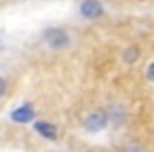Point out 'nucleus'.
<instances>
[{
  "label": "nucleus",
  "instance_id": "6e6552de",
  "mask_svg": "<svg viewBox=\"0 0 154 152\" xmlns=\"http://www.w3.org/2000/svg\"><path fill=\"white\" fill-rule=\"evenodd\" d=\"M146 78H148V82H152V85H154V59L146 66Z\"/></svg>",
  "mask_w": 154,
  "mask_h": 152
},
{
  "label": "nucleus",
  "instance_id": "f257e3e1",
  "mask_svg": "<svg viewBox=\"0 0 154 152\" xmlns=\"http://www.w3.org/2000/svg\"><path fill=\"white\" fill-rule=\"evenodd\" d=\"M42 42L49 51H66L72 47V34L61 26H51L42 32Z\"/></svg>",
  "mask_w": 154,
  "mask_h": 152
},
{
  "label": "nucleus",
  "instance_id": "0eeeda50",
  "mask_svg": "<svg viewBox=\"0 0 154 152\" xmlns=\"http://www.w3.org/2000/svg\"><path fill=\"white\" fill-rule=\"evenodd\" d=\"M7 93H9V82H7L5 76H0V99H5Z\"/></svg>",
  "mask_w": 154,
  "mask_h": 152
},
{
  "label": "nucleus",
  "instance_id": "39448f33",
  "mask_svg": "<svg viewBox=\"0 0 154 152\" xmlns=\"http://www.w3.org/2000/svg\"><path fill=\"white\" fill-rule=\"evenodd\" d=\"M32 125H34L36 135H40L42 139H51V141L59 139V129H57L55 123H49V120H34Z\"/></svg>",
  "mask_w": 154,
  "mask_h": 152
},
{
  "label": "nucleus",
  "instance_id": "20e7f679",
  "mask_svg": "<svg viewBox=\"0 0 154 152\" xmlns=\"http://www.w3.org/2000/svg\"><path fill=\"white\" fill-rule=\"evenodd\" d=\"M9 118H11L15 125H30V123L36 120V110H34V106H32L30 101H23V104H19L17 108L11 110Z\"/></svg>",
  "mask_w": 154,
  "mask_h": 152
},
{
  "label": "nucleus",
  "instance_id": "f03ea898",
  "mask_svg": "<svg viewBox=\"0 0 154 152\" xmlns=\"http://www.w3.org/2000/svg\"><path fill=\"white\" fill-rule=\"evenodd\" d=\"M106 15V7L101 0H80L78 2V17L85 21H97Z\"/></svg>",
  "mask_w": 154,
  "mask_h": 152
},
{
  "label": "nucleus",
  "instance_id": "1a4fd4ad",
  "mask_svg": "<svg viewBox=\"0 0 154 152\" xmlns=\"http://www.w3.org/2000/svg\"><path fill=\"white\" fill-rule=\"evenodd\" d=\"M122 152H146V150H143V146H139V144H127V146L122 148Z\"/></svg>",
  "mask_w": 154,
  "mask_h": 152
},
{
  "label": "nucleus",
  "instance_id": "423d86ee",
  "mask_svg": "<svg viewBox=\"0 0 154 152\" xmlns=\"http://www.w3.org/2000/svg\"><path fill=\"white\" fill-rule=\"evenodd\" d=\"M139 57H141V49H139L137 45H129V47L122 51V64H125V66H133V64H137Z\"/></svg>",
  "mask_w": 154,
  "mask_h": 152
},
{
  "label": "nucleus",
  "instance_id": "7ed1b4c3",
  "mask_svg": "<svg viewBox=\"0 0 154 152\" xmlns=\"http://www.w3.org/2000/svg\"><path fill=\"white\" fill-rule=\"evenodd\" d=\"M108 123H110V114H108L106 110H93V112H89V114L82 118V127H85L89 133H99V131H103V129L108 127Z\"/></svg>",
  "mask_w": 154,
  "mask_h": 152
}]
</instances>
